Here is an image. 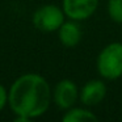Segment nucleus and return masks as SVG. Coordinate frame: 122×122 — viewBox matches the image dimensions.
Wrapping results in <instances>:
<instances>
[{
  "instance_id": "obj_1",
  "label": "nucleus",
  "mask_w": 122,
  "mask_h": 122,
  "mask_svg": "<svg viewBox=\"0 0 122 122\" xmlns=\"http://www.w3.org/2000/svg\"><path fill=\"white\" fill-rule=\"evenodd\" d=\"M53 101L49 81L40 74L19 76L8 89V105L17 122L30 121L43 116Z\"/></svg>"
},
{
  "instance_id": "obj_2",
  "label": "nucleus",
  "mask_w": 122,
  "mask_h": 122,
  "mask_svg": "<svg viewBox=\"0 0 122 122\" xmlns=\"http://www.w3.org/2000/svg\"><path fill=\"white\" fill-rule=\"evenodd\" d=\"M96 68L102 79L117 80L122 76V43L112 42L98 53Z\"/></svg>"
},
{
  "instance_id": "obj_3",
  "label": "nucleus",
  "mask_w": 122,
  "mask_h": 122,
  "mask_svg": "<svg viewBox=\"0 0 122 122\" xmlns=\"http://www.w3.org/2000/svg\"><path fill=\"white\" fill-rule=\"evenodd\" d=\"M66 21V15L61 7L55 4H45L34 11L32 22L34 28L43 33L58 32L61 25Z\"/></svg>"
},
{
  "instance_id": "obj_4",
  "label": "nucleus",
  "mask_w": 122,
  "mask_h": 122,
  "mask_svg": "<svg viewBox=\"0 0 122 122\" xmlns=\"http://www.w3.org/2000/svg\"><path fill=\"white\" fill-rule=\"evenodd\" d=\"M79 100V88L76 83L71 79H62L55 84L53 89V102L61 110L75 106L76 101Z\"/></svg>"
},
{
  "instance_id": "obj_5",
  "label": "nucleus",
  "mask_w": 122,
  "mask_h": 122,
  "mask_svg": "<svg viewBox=\"0 0 122 122\" xmlns=\"http://www.w3.org/2000/svg\"><path fill=\"white\" fill-rule=\"evenodd\" d=\"M98 0H62V9L66 17L75 21H84L93 16Z\"/></svg>"
},
{
  "instance_id": "obj_6",
  "label": "nucleus",
  "mask_w": 122,
  "mask_h": 122,
  "mask_svg": "<svg viewBox=\"0 0 122 122\" xmlns=\"http://www.w3.org/2000/svg\"><path fill=\"white\" fill-rule=\"evenodd\" d=\"M106 84L100 79H93L87 81L79 89V100L84 106H96L105 98Z\"/></svg>"
},
{
  "instance_id": "obj_7",
  "label": "nucleus",
  "mask_w": 122,
  "mask_h": 122,
  "mask_svg": "<svg viewBox=\"0 0 122 122\" xmlns=\"http://www.w3.org/2000/svg\"><path fill=\"white\" fill-rule=\"evenodd\" d=\"M81 37H83L81 28L79 25V21H75V20L68 19V21H64L58 29L59 42L64 47L71 49L77 46L79 42L81 41Z\"/></svg>"
},
{
  "instance_id": "obj_8",
  "label": "nucleus",
  "mask_w": 122,
  "mask_h": 122,
  "mask_svg": "<svg viewBox=\"0 0 122 122\" xmlns=\"http://www.w3.org/2000/svg\"><path fill=\"white\" fill-rule=\"evenodd\" d=\"M98 117L87 108H72L64 110L62 117L63 122H84V121H97Z\"/></svg>"
},
{
  "instance_id": "obj_9",
  "label": "nucleus",
  "mask_w": 122,
  "mask_h": 122,
  "mask_svg": "<svg viewBox=\"0 0 122 122\" xmlns=\"http://www.w3.org/2000/svg\"><path fill=\"white\" fill-rule=\"evenodd\" d=\"M106 12L112 21L122 24V0H108Z\"/></svg>"
},
{
  "instance_id": "obj_10",
  "label": "nucleus",
  "mask_w": 122,
  "mask_h": 122,
  "mask_svg": "<svg viewBox=\"0 0 122 122\" xmlns=\"http://www.w3.org/2000/svg\"><path fill=\"white\" fill-rule=\"evenodd\" d=\"M8 104V89L3 84H0V112Z\"/></svg>"
}]
</instances>
